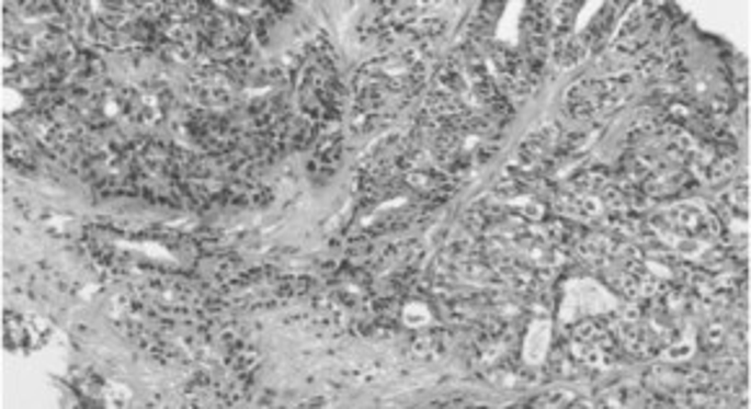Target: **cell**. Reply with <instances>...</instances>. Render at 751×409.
Segmentation results:
<instances>
[{
    "instance_id": "obj_1",
    "label": "cell",
    "mask_w": 751,
    "mask_h": 409,
    "mask_svg": "<svg viewBox=\"0 0 751 409\" xmlns=\"http://www.w3.org/2000/svg\"><path fill=\"white\" fill-rule=\"evenodd\" d=\"M49 340V325L37 317H19L9 311L3 317V342L13 353H32Z\"/></svg>"
}]
</instances>
